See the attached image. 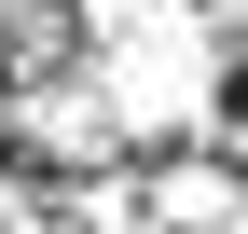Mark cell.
<instances>
[{
	"mask_svg": "<svg viewBox=\"0 0 248 234\" xmlns=\"http://www.w3.org/2000/svg\"><path fill=\"white\" fill-rule=\"evenodd\" d=\"M207 124H248V55H234L221 83H207Z\"/></svg>",
	"mask_w": 248,
	"mask_h": 234,
	"instance_id": "6da1fadb",
	"label": "cell"
}]
</instances>
